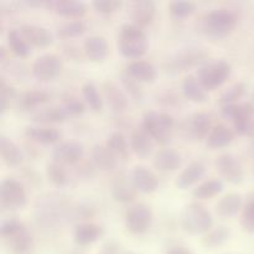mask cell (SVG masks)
I'll return each mask as SVG.
<instances>
[{
  "label": "cell",
  "mask_w": 254,
  "mask_h": 254,
  "mask_svg": "<svg viewBox=\"0 0 254 254\" xmlns=\"http://www.w3.org/2000/svg\"><path fill=\"white\" fill-rule=\"evenodd\" d=\"M212 117L206 112H196L184 119L180 124L181 136L188 141H202L212 129Z\"/></svg>",
  "instance_id": "9c48e42d"
},
{
  "label": "cell",
  "mask_w": 254,
  "mask_h": 254,
  "mask_svg": "<svg viewBox=\"0 0 254 254\" xmlns=\"http://www.w3.org/2000/svg\"><path fill=\"white\" fill-rule=\"evenodd\" d=\"M106 145L113 151L119 161H128L130 158V144L126 136L119 131H114L107 138Z\"/></svg>",
  "instance_id": "e575fe53"
},
{
  "label": "cell",
  "mask_w": 254,
  "mask_h": 254,
  "mask_svg": "<svg viewBox=\"0 0 254 254\" xmlns=\"http://www.w3.org/2000/svg\"><path fill=\"white\" fill-rule=\"evenodd\" d=\"M0 235L2 240L15 251H26L32 245V236L27 226L16 218H9L1 223Z\"/></svg>",
  "instance_id": "ba28073f"
},
{
  "label": "cell",
  "mask_w": 254,
  "mask_h": 254,
  "mask_svg": "<svg viewBox=\"0 0 254 254\" xmlns=\"http://www.w3.org/2000/svg\"><path fill=\"white\" fill-rule=\"evenodd\" d=\"M168 10L171 16L176 19H185L195 14L197 10V4L191 0H174L169 2Z\"/></svg>",
  "instance_id": "7bdbcfd3"
},
{
  "label": "cell",
  "mask_w": 254,
  "mask_h": 254,
  "mask_svg": "<svg viewBox=\"0 0 254 254\" xmlns=\"http://www.w3.org/2000/svg\"><path fill=\"white\" fill-rule=\"evenodd\" d=\"M45 173H46L47 180L52 185L56 186V188H64V186H66L68 184V173H67L66 168L62 164L52 160L51 163H49L46 165Z\"/></svg>",
  "instance_id": "ab89813d"
},
{
  "label": "cell",
  "mask_w": 254,
  "mask_h": 254,
  "mask_svg": "<svg viewBox=\"0 0 254 254\" xmlns=\"http://www.w3.org/2000/svg\"><path fill=\"white\" fill-rule=\"evenodd\" d=\"M81 93L84 103L92 112H94V113L102 112L104 103L103 96H102L101 91H98V88L93 83H91V82L84 83L81 88Z\"/></svg>",
  "instance_id": "74e56055"
},
{
  "label": "cell",
  "mask_w": 254,
  "mask_h": 254,
  "mask_svg": "<svg viewBox=\"0 0 254 254\" xmlns=\"http://www.w3.org/2000/svg\"><path fill=\"white\" fill-rule=\"evenodd\" d=\"M27 203L26 189L15 179H4L0 184V206L6 211L22 210Z\"/></svg>",
  "instance_id": "30bf717a"
},
{
  "label": "cell",
  "mask_w": 254,
  "mask_h": 254,
  "mask_svg": "<svg viewBox=\"0 0 254 254\" xmlns=\"http://www.w3.org/2000/svg\"><path fill=\"white\" fill-rule=\"evenodd\" d=\"M236 131L233 128L226 126L223 123H218L212 127L210 134L206 138L205 143L206 146L211 150H218V149H223L226 146L230 145L236 138Z\"/></svg>",
  "instance_id": "d4e9b609"
},
{
  "label": "cell",
  "mask_w": 254,
  "mask_h": 254,
  "mask_svg": "<svg viewBox=\"0 0 254 254\" xmlns=\"http://www.w3.org/2000/svg\"><path fill=\"white\" fill-rule=\"evenodd\" d=\"M64 60L56 54H44L37 57L31 66V73L37 81L51 82L61 74Z\"/></svg>",
  "instance_id": "7c38bea8"
},
{
  "label": "cell",
  "mask_w": 254,
  "mask_h": 254,
  "mask_svg": "<svg viewBox=\"0 0 254 254\" xmlns=\"http://www.w3.org/2000/svg\"><path fill=\"white\" fill-rule=\"evenodd\" d=\"M135 186L131 181V176L124 171L117 173L111 183V195L113 200L118 203L133 202L136 197Z\"/></svg>",
  "instance_id": "2e32d148"
},
{
  "label": "cell",
  "mask_w": 254,
  "mask_h": 254,
  "mask_svg": "<svg viewBox=\"0 0 254 254\" xmlns=\"http://www.w3.org/2000/svg\"><path fill=\"white\" fill-rule=\"evenodd\" d=\"M101 93L103 96L107 106L112 109V112L117 114H122L128 109L129 97L124 92L121 86L113 81H103L101 83Z\"/></svg>",
  "instance_id": "5bb4252c"
},
{
  "label": "cell",
  "mask_w": 254,
  "mask_h": 254,
  "mask_svg": "<svg viewBox=\"0 0 254 254\" xmlns=\"http://www.w3.org/2000/svg\"><path fill=\"white\" fill-rule=\"evenodd\" d=\"M153 165L161 173L176 171L183 165V156L180 153L170 148H164L156 151L153 159Z\"/></svg>",
  "instance_id": "4316f807"
},
{
  "label": "cell",
  "mask_w": 254,
  "mask_h": 254,
  "mask_svg": "<svg viewBox=\"0 0 254 254\" xmlns=\"http://www.w3.org/2000/svg\"><path fill=\"white\" fill-rule=\"evenodd\" d=\"M223 190V183L220 179H210L203 183L198 184L195 189H193L192 196L196 200H211V198L216 197L220 195Z\"/></svg>",
  "instance_id": "8d00e7d4"
},
{
  "label": "cell",
  "mask_w": 254,
  "mask_h": 254,
  "mask_svg": "<svg viewBox=\"0 0 254 254\" xmlns=\"http://www.w3.org/2000/svg\"><path fill=\"white\" fill-rule=\"evenodd\" d=\"M25 136L34 143L50 145L61 143L62 133L51 126H30L25 129Z\"/></svg>",
  "instance_id": "44dd1931"
},
{
  "label": "cell",
  "mask_w": 254,
  "mask_h": 254,
  "mask_svg": "<svg viewBox=\"0 0 254 254\" xmlns=\"http://www.w3.org/2000/svg\"><path fill=\"white\" fill-rule=\"evenodd\" d=\"M246 89H247V87H246L245 82H235V83L230 84V86L226 89H223L222 93L220 94L218 102H220L221 107L238 103V101L245 96Z\"/></svg>",
  "instance_id": "60d3db41"
},
{
  "label": "cell",
  "mask_w": 254,
  "mask_h": 254,
  "mask_svg": "<svg viewBox=\"0 0 254 254\" xmlns=\"http://www.w3.org/2000/svg\"><path fill=\"white\" fill-rule=\"evenodd\" d=\"M20 32L25 37L30 46L37 47V49H45L51 46L54 42V35L49 29L40 25L24 24L20 27Z\"/></svg>",
  "instance_id": "ffe728a7"
},
{
  "label": "cell",
  "mask_w": 254,
  "mask_h": 254,
  "mask_svg": "<svg viewBox=\"0 0 254 254\" xmlns=\"http://www.w3.org/2000/svg\"><path fill=\"white\" fill-rule=\"evenodd\" d=\"M0 156L7 166H19L24 160V153L21 148L7 136H0Z\"/></svg>",
  "instance_id": "d6a6232c"
},
{
  "label": "cell",
  "mask_w": 254,
  "mask_h": 254,
  "mask_svg": "<svg viewBox=\"0 0 254 254\" xmlns=\"http://www.w3.org/2000/svg\"><path fill=\"white\" fill-rule=\"evenodd\" d=\"M87 31V26L82 20H67L59 25L56 36L61 40H72L82 36Z\"/></svg>",
  "instance_id": "f35d334b"
},
{
  "label": "cell",
  "mask_w": 254,
  "mask_h": 254,
  "mask_svg": "<svg viewBox=\"0 0 254 254\" xmlns=\"http://www.w3.org/2000/svg\"><path fill=\"white\" fill-rule=\"evenodd\" d=\"M156 16V4L153 0H135L130 4V17L139 27L150 26Z\"/></svg>",
  "instance_id": "d6986e66"
},
{
  "label": "cell",
  "mask_w": 254,
  "mask_h": 254,
  "mask_svg": "<svg viewBox=\"0 0 254 254\" xmlns=\"http://www.w3.org/2000/svg\"><path fill=\"white\" fill-rule=\"evenodd\" d=\"M51 99V94L42 89H29L19 94L16 107L24 112H35L36 109L45 107Z\"/></svg>",
  "instance_id": "83f0119b"
},
{
  "label": "cell",
  "mask_w": 254,
  "mask_h": 254,
  "mask_svg": "<svg viewBox=\"0 0 254 254\" xmlns=\"http://www.w3.org/2000/svg\"><path fill=\"white\" fill-rule=\"evenodd\" d=\"M222 114L233 124L236 134L254 138V104L252 102L221 107Z\"/></svg>",
  "instance_id": "8992f818"
},
{
  "label": "cell",
  "mask_w": 254,
  "mask_h": 254,
  "mask_svg": "<svg viewBox=\"0 0 254 254\" xmlns=\"http://www.w3.org/2000/svg\"><path fill=\"white\" fill-rule=\"evenodd\" d=\"M154 221V212L150 206L139 202L130 206L124 215V223L128 232L143 235L150 230Z\"/></svg>",
  "instance_id": "8fae6325"
},
{
  "label": "cell",
  "mask_w": 254,
  "mask_h": 254,
  "mask_svg": "<svg viewBox=\"0 0 254 254\" xmlns=\"http://www.w3.org/2000/svg\"><path fill=\"white\" fill-rule=\"evenodd\" d=\"M119 251V245L116 242V241L111 240L107 241L103 246H102L101 253L99 254H118Z\"/></svg>",
  "instance_id": "f907efd6"
},
{
  "label": "cell",
  "mask_w": 254,
  "mask_h": 254,
  "mask_svg": "<svg viewBox=\"0 0 254 254\" xmlns=\"http://www.w3.org/2000/svg\"><path fill=\"white\" fill-rule=\"evenodd\" d=\"M166 254H193V253L191 252L190 250H188V248L180 247V246H178V247L170 248V250L166 252Z\"/></svg>",
  "instance_id": "816d5d0a"
},
{
  "label": "cell",
  "mask_w": 254,
  "mask_h": 254,
  "mask_svg": "<svg viewBox=\"0 0 254 254\" xmlns=\"http://www.w3.org/2000/svg\"><path fill=\"white\" fill-rule=\"evenodd\" d=\"M126 254H135V253H131V252H128V253H126Z\"/></svg>",
  "instance_id": "f5cc1de1"
},
{
  "label": "cell",
  "mask_w": 254,
  "mask_h": 254,
  "mask_svg": "<svg viewBox=\"0 0 254 254\" xmlns=\"http://www.w3.org/2000/svg\"><path fill=\"white\" fill-rule=\"evenodd\" d=\"M124 72L140 83H153L156 79L155 66L145 60H135L129 62Z\"/></svg>",
  "instance_id": "f546056e"
},
{
  "label": "cell",
  "mask_w": 254,
  "mask_h": 254,
  "mask_svg": "<svg viewBox=\"0 0 254 254\" xmlns=\"http://www.w3.org/2000/svg\"><path fill=\"white\" fill-rule=\"evenodd\" d=\"M181 91H183L184 97L189 102L201 104L207 101V92L200 83L197 77L192 76V74H189L188 77L184 78L183 84H181Z\"/></svg>",
  "instance_id": "836d02e7"
},
{
  "label": "cell",
  "mask_w": 254,
  "mask_h": 254,
  "mask_svg": "<svg viewBox=\"0 0 254 254\" xmlns=\"http://www.w3.org/2000/svg\"><path fill=\"white\" fill-rule=\"evenodd\" d=\"M103 233L104 230L101 225L89 222V221H84V222H81L74 226L72 237H73L76 245L84 247V246H89L92 243L97 242L103 236Z\"/></svg>",
  "instance_id": "7402d4cb"
},
{
  "label": "cell",
  "mask_w": 254,
  "mask_h": 254,
  "mask_svg": "<svg viewBox=\"0 0 254 254\" xmlns=\"http://www.w3.org/2000/svg\"><path fill=\"white\" fill-rule=\"evenodd\" d=\"M49 11L68 20H81L87 14V5L78 0H52L45 2Z\"/></svg>",
  "instance_id": "e0dca14e"
},
{
  "label": "cell",
  "mask_w": 254,
  "mask_h": 254,
  "mask_svg": "<svg viewBox=\"0 0 254 254\" xmlns=\"http://www.w3.org/2000/svg\"><path fill=\"white\" fill-rule=\"evenodd\" d=\"M91 160L96 169L104 171V173L113 171L119 163L118 158L114 155L113 151L106 144H97L92 148Z\"/></svg>",
  "instance_id": "f1b7e54d"
},
{
  "label": "cell",
  "mask_w": 254,
  "mask_h": 254,
  "mask_svg": "<svg viewBox=\"0 0 254 254\" xmlns=\"http://www.w3.org/2000/svg\"><path fill=\"white\" fill-rule=\"evenodd\" d=\"M243 198L237 192H228L216 203V213L222 218H230L243 210Z\"/></svg>",
  "instance_id": "1f68e13d"
},
{
  "label": "cell",
  "mask_w": 254,
  "mask_h": 254,
  "mask_svg": "<svg viewBox=\"0 0 254 254\" xmlns=\"http://www.w3.org/2000/svg\"><path fill=\"white\" fill-rule=\"evenodd\" d=\"M129 144H130V150L138 158L146 159L154 153L156 143L143 128H140L131 131Z\"/></svg>",
  "instance_id": "484cf974"
},
{
  "label": "cell",
  "mask_w": 254,
  "mask_h": 254,
  "mask_svg": "<svg viewBox=\"0 0 254 254\" xmlns=\"http://www.w3.org/2000/svg\"><path fill=\"white\" fill-rule=\"evenodd\" d=\"M83 54L94 64H102L109 56V45L106 37L93 35L87 37L83 44Z\"/></svg>",
  "instance_id": "603a6c76"
},
{
  "label": "cell",
  "mask_w": 254,
  "mask_h": 254,
  "mask_svg": "<svg viewBox=\"0 0 254 254\" xmlns=\"http://www.w3.org/2000/svg\"><path fill=\"white\" fill-rule=\"evenodd\" d=\"M206 174V165L200 160L191 161L175 180L176 188L180 190H188L193 185L198 184Z\"/></svg>",
  "instance_id": "cb8c5ba5"
},
{
  "label": "cell",
  "mask_w": 254,
  "mask_h": 254,
  "mask_svg": "<svg viewBox=\"0 0 254 254\" xmlns=\"http://www.w3.org/2000/svg\"><path fill=\"white\" fill-rule=\"evenodd\" d=\"M17 98H19V94L16 89L2 78L0 81V108L2 113L6 112V109H9L11 106H16Z\"/></svg>",
  "instance_id": "f6af8a7d"
},
{
  "label": "cell",
  "mask_w": 254,
  "mask_h": 254,
  "mask_svg": "<svg viewBox=\"0 0 254 254\" xmlns=\"http://www.w3.org/2000/svg\"><path fill=\"white\" fill-rule=\"evenodd\" d=\"M240 225L245 232L254 235V198L248 201L241 212Z\"/></svg>",
  "instance_id": "7dc6e473"
},
{
  "label": "cell",
  "mask_w": 254,
  "mask_h": 254,
  "mask_svg": "<svg viewBox=\"0 0 254 254\" xmlns=\"http://www.w3.org/2000/svg\"><path fill=\"white\" fill-rule=\"evenodd\" d=\"M175 126L174 117L166 112H146L141 122V128L155 140L156 144L163 146L170 143Z\"/></svg>",
  "instance_id": "277c9868"
},
{
  "label": "cell",
  "mask_w": 254,
  "mask_h": 254,
  "mask_svg": "<svg viewBox=\"0 0 254 254\" xmlns=\"http://www.w3.org/2000/svg\"><path fill=\"white\" fill-rule=\"evenodd\" d=\"M231 230L227 226H217L213 227L212 230L208 231L202 238L203 246L207 248H216L222 246L223 243L230 240Z\"/></svg>",
  "instance_id": "b9f144b4"
},
{
  "label": "cell",
  "mask_w": 254,
  "mask_h": 254,
  "mask_svg": "<svg viewBox=\"0 0 254 254\" xmlns=\"http://www.w3.org/2000/svg\"><path fill=\"white\" fill-rule=\"evenodd\" d=\"M215 168L221 178L228 184L240 185L245 180V168L233 154L225 153L215 159Z\"/></svg>",
  "instance_id": "4fadbf2b"
},
{
  "label": "cell",
  "mask_w": 254,
  "mask_h": 254,
  "mask_svg": "<svg viewBox=\"0 0 254 254\" xmlns=\"http://www.w3.org/2000/svg\"><path fill=\"white\" fill-rule=\"evenodd\" d=\"M62 49H64V52L69 57V59L76 60V59H81L82 57L81 49H79L78 46H76V45L66 44L62 46Z\"/></svg>",
  "instance_id": "681fc988"
},
{
  "label": "cell",
  "mask_w": 254,
  "mask_h": 254,
  "mask_svg": "<svg viewBox=\"0 0 254 254\" xmlns=\"http://www.w3.org/2000/svg\"><path fill=\"white\" fill-rule=\"evenodd\" d=\"M68 114L66 113L62 106L41 107L31 113V119L37 126H51L66 122Z\"/></svg>",
  "instance_id": "4dcf8cb0"
},
{
  "label": "cell",
  "mask_w": 254,
  "mask_h": 254,
  "mask_svg": "<svg viewBox=\"0 0 254 254\" xmlns=\"http://www.w3.org/2000/svg\"><path fill=\"white\" fill-rule=\"evenodd\" d=\"M121 83L122 88L124 89L128 97H130L131 99H134L135 102H141L144 98V91L143 87H141L140 82L135 81L134 78H131L130 76L124 72L121 76Z\"/></svg>",
  "instance_id": "bcb514c9"
},
{
  "label": "cell",
  "mask_w": 254,
  "mask_h": 254,
  "mask_svg": "<svg viewBox=\"0 0 254 254\" xmlns=\"http://www.w3.org/2000/svg\"><path fill=\"white\" fill-rule=\"evenodd\" d=\"M232 73V66L226 60L207 61L198 67L197 79L206 92H212L221 88Z\"/></svg>",
  "instance_id": "5b68a950"
},
{
  "label": "cell",
  "mask_w": 254,
  "mask_h": 254,
  "mask_svg": "<svg viewBox=\"0 0 254 254\" xmlns=\"http://www.w3.org/2000/svg\"><path fill=\"white\" fill-rule=\"evenodd\" d=\"M180 226L190 236H200L212 230L213 217L205 206L198 202L188 203L180 213Z\"/></svg>",
  "instance_id": "3957f363"
},
{
  "label": "cell",
  "mask_w": 254,
  "mask_h": 254,
  "mask_svg": "<svg viewBox=\"0 0 254 254\" xmlns=\"http://www.w3.org/2000/svg\"><path fill=\"white\" fill-rule=\"evenodd\" d=\"M149 40L145 31L134 24H124L119 30L118 51L128 60H141L148 52Z\"/></svg>",
  "instance_id": "7a4b0ae2"
},
{
  "label": "cell",
  "mask_w": 254,
  "mask_h": 254,
  "mask_svg": "<svg viewBox=\"0 0 254 254\" xmlns=\"http://www.w3.org/2000/svg\"><path fill=\"white\" fill-rule=\"evenodd\" d=\"M84 155V146L79 141L66 140L55 145L52 159L62 165H77Z\"/></svg>",
  "instance_id": "9a60e30c"
},
{
  "label": "cell",
  "mask_w": 254,
  "mask_h": 254,
  "mask_svg": "<svg viewBox=\"0 0 254 254\" xmlns=\"http://www.w3.org/2000/svg\"><path fill=\"white\" fill-rule=\"evenodd\" d=\"M238 20L236 14L226 9H216L206 12L200 20V30L211 40H223L236 30Z\"/></svg>",
  "instance_id": "6da1fadb"
},
{
  "label": "cell",
  "mask_w": 254,
  "mask_h": 254,
  "mask_svg": "<svg viewBox=\"0 0 254 254\" xmlns=\"http://www.w3.org/2000/svg\"><path fill=\"white\" fill-rule=\"evenodd\" d=\"M92 6L99 14L109 15L118 11L123 6V1L122 0H94L92 1Z\"/></svg>",
  "instance_id": "c3c4849f"
},
{
  "label": "cell",
  "mask_w": 254,
  "mask_h": 254,
  "mask_svg": "<svg viewBox=\"0 0 254 254\" xmlns=\"http://www.w3.org/2000/svg\"><path fill=\"white\" fill-rule=\"evenodd\" d=\"M207 59V52L201 47H188L171 55L164 64V68L168 73L176 74L193 68L196 66H202Z\"/></svg>",
  "instance_id": "52a82bcc"
},
{
  "label": "cell",
  "mask_w": 254,
  "mask_h": 254,
  "mask_svg": "<svg viewBox=\"0 0 254 254\" xmlns=\"http://www.w3.org/2000/svg\"><path fill=\"white\" fill-rule=\"evenodd\" d=\"M131 181L135 186L136 191L145 195L155 192L159 186V179L151 169L144 165L134 166L131 170Z\"/></svg>",
  "instance_id": "ac0fdd59"
},
{
  "label": "cell",
  "mask_w": 254,
  "mask_h": 254,
  "mask_svg": "<svg viewBox=\"0 0 254 254\" xmlns=\"http://www.w3.org/2000/svg\"><path fill=\"white\" fill-rule=\"evenodd\" d=\"M6 44L10 51H11L15 56L19 57V59H26V57L31 54L29 42L25 40V37L22 36L20 30L11 29L7 31Z\"/></svg>",
  "instance_id": "d590c367"
},
{
  "label": "cell",
  "mask_w": 254,
  "mask_h": 254,
  "mask_svg": "<svg viewBox=\"0 0 254 254\" xmlns=\"http://www.w3.org/2000/svg\"><path fill=\"white\" fill-rule=\"evenodd\" d=\"M61 106L66 111L68 117L81 116L86 111V103L83 99L73 93H64L61 96Z\"/></svg>",
  "instance_id": "ee69618b"
}]
</instances>
